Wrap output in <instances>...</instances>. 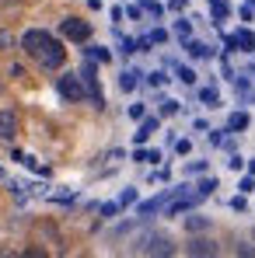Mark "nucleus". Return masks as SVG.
I'll return each instance as SVG.
<instances>
[{"label":"nucleus","instance_id":"nucleus-1","mask_svg":"<svg viewBox=\"0 0 255 258\" xmlns=\"http://www.w3.org/2000/svg\"><path fill=\"white\" fill-rule=\"evenodd\" d=\"M133 251H140V255L168 258V255H175V241H171L168 234H143V237H136Z\"/></svg>","mask_w":255,"mask_h":258},{"label":"nucleus","instance_id":"nucleus-2","mask_svg":"<svg viewBox=\"0 0 255 258\" xmlns=\"http://www.w3.org/2000/svg\"><path fill=\"white\" fill-rule=\"evenodd\" d=\"M35 63H39L42 70H60V67L67 63V49H63V42H56V39L49 35L45 45L35 52Z\"/></svg>","mask_w":255,"mask_h":258},{"label":"nucleus","instance_id":"nucleus-3","mask_svg":"<svg viewBox=\"0 0 255 258\" xmlns=\"http://www.w3.org/2000/svg\"><path fill=\"white\" fill-rule=\"evenodd\" d=\"M56 91H60L67 101H84V98H87L81 74H63V77H56Z\"/></svg>","mask_w":255,"mask_h":258},{"label":"nucleus","instance_id":"nucleus-4","mask_svg":"<svg viewBox=\"0 0 255 258\" xmlns=\"http://www.w3.org/2000/svg\"><path fill=\"white\" fill-rule=\"evenodd\" d=\"M60 35L70 39V42H87L91 39V25L81 21V18H63L60 21Z\"/></svg>","mask_w":255,"mask_h":258},{"label":"nucleus","instance_id":"nucleus-5","mask_svg":"<svg viewBox=\"0 0 255 258\" xmlns=\"http://www.w3.org/2000/svg\"><path fill=\"white\" fill-rule=\"evenodd\" d=\"M45 39H49V32H42V28H28V32L21 35V49H25V56L35 59V52L45 45Z\"/></svg>","mask_w":255,"mask_h":258},{"label":"nucleus","instance_id":"nucleus-6","mask_svg":"<svg viewBox=\"0 0 255 258\" xmlns=\"http://www.w3.org/2000/svg\"><path fill=\"white\" fill-rule=\"evenodd\" d=\"M21 129V119L14 108H0V140H14Z\"/></svg>","mask_w":255,"mask_h":258},{"label":"nucleus","instance_id":"nucleus-7","mask_svg":"<svg viewBox=\"0 0 255 258\" xmlns=\"http://www.w3.org/2000/svg\"><path fill=\"white\" fill-rule=\"evenodd\" d=\"M185 255H192V258H207V255H217V244H213L210 237H192V241L185 244Z\"/></svg>","mask_w":255,"mask_h":258},{"label":"nucleus","instance_id":"nucleus-8","mask_svg":"<svg viewBox=\"0 0 255 258\" xmlns=\"http://www.w3.org/2000/svg\"><path fill=\"white\" fill-rule=\"evenodd\" d=\"M158 126H161V119H158V115L140 119V129L133 133V143H147V140H150V133H158Z\"/></svg>","mask_w":255,"mask_h":258},{"label":"nucleus","instance_id":"nucleus-9","mask_svg":"<svg viewBox=\"0 0 255 258\" xmlns=\"http://www.w3.org/2000/svg\"><path fill=\"white\" fill-rule=\"evenodd\" d=\"M185 49H189V56H196V59H210V56H213L210 45H207V42H196V39H189Z\"/></svg>","mask_w":255,"mask_h":258},{"label":"nucleus","instance_id":"nucleus-10","mask_svg":"<svg viewBox=\"0 0 255 258\" xmlns=\"http://www.w3.org/2000/svg\"><path fill=\"white\" fill-rule=\"evenodd\" d=\"M199 199H203V196L196 192L192 199H178V203H171V206H168V216H178V213H185V210H192V206H196Z\"/></svg>","mask_w":255,"mask_h":258},{"label":"nucleus","instance_id":"nucleus-11","mask_svg":"<svg viewBox=\"0 0 255 258\" xmlns=\"http://www.w3.org/2000/svg\"><path fill=\"white\" fill-rule=\"evenodd\" d=\"M207 227H210V216L192 213L189 220H185V230H189V234H199V230H207Z\"/></svg>","mask_w":255,"mask_h":258},{"label":"nucleus","instance_id":"nucleus-12","mask_svg":"<svg viewBox=\"0 0 255 258\" xmlns=\"http://www.w3.org/2000/svg\"><path fill=\"white\" fill-rule=\"evenodd\" d=\"M234 42H238V49H241V52H252V49H255V35L248 32V28H241V32L234 35Z\"/></svg>","mask_w":255,"mask_h":258},{"label":"nucleus","instance_id":"nucleus-13","mask_svg":"<svg viewBox=\"0 0 255 258\" xmlns=\"http://www.w3.org/2000/svg\"><path fill=\"white\" fill-rule=\"evenodd\" d=\"M238 129H248V112H234L227 119V133H238Z\"/></svg>","mask_w":255,"mask_h":258},{"label":"nucleus","instance_id":"nucleus-14","mask_svg":"<svg viewBox=\"0 0 255 258\" xmlns=\"http://www.w3.org/2000/svg\"><path fill=\"white\" fill-rule=\"evenodd\" d=\"M84 52H87V59H94V63H109V59H112L105 45H87Z\"/></svg>","mask_w":255,"mask_h":258},{"label":"nucleus","instance_id":"nucleus-15","mask_svg":"<svg viewBox=\"0 0 255 258\" xmlns=\"http://www.w3.org/2000/svg\"><path fill=\"white\" fill-rule=\"evenodd\" d=\"M140 11H147L150 18H161V14H165V7H161V4H154V0H140Z\"/></svg>","mask_w":255,"mask_h":258},{"label":"nucleus","instance_id":"nucleus-16","mask_svg":"<svg viewBox=\"0 0 255 258\" xmlns=\"http://www.w3.org/2000/svg\"><path fill=\"white\" fill-rule=\"evenodd\" d=\"M136 77H140L136 70H126V74L119 77V87H123V91H133V87H136Z\"/></svg>","mask_w":255,"mask_h":258},{"label":"nucleus","instance_id":"nucleus-17","mask_svg":"<svg viewBox=\"0 0 255 258\" xmlns=\"http://www.w3.org/2000/svg\"><path fill=\"white\" fill-rule=\"evenodd\" d=\"M199 98H203V101H207L210 108H217V101H220V94H217V87H203V91H199Z\"/></svg>","mask_w":255,"mask_h":258},{"label":"nucleus","instance_id":"nucleus-18","mask_svg":"<svg viewBox=\"0 0 255 258\" xmlns=\"http://www.w3.org/2000/svg\"><path fill=\"white\" fill-rule=\"evenodd\" d=\"M213 188H217V178H203V181H199V196H203V199L213 196Z\"/></svg>","mask_w":255,"mask_h":258},{"label":"nucleus","instance_id":"nucleus-19","mask_svg":"<svg viewBox=\"0 0 255 258\" xmlns=\"http://www.w3.org/2000/svg\"><path fill=\"white\" fill-rule=\"evenodd\" d=\"M234 251H238L241 258H255V248H252V244H245V241H238V244H234Z\"/></svg>","mask_w":255,"mask_h":258},{"label":"nucleus","instance_id":"nucleus-20","mask_svg":"<svg viewBox=\"0 0 255 258\" xmlns=\"http://www.w3.org/2000/svg\"><path fill=\"white\" fill-rule=\"evenodd\" d=\"M178 81H182V84H196V74H192L189 67H178Z\"/></svg>","mask_w":255,"mask_h":258},{"label":"nucleus","instance_id":"nucleus-21","mask_svg":"<svg viewBox=\"0 0 255 258\" xmlns=\"http://www.w3.org/2000/svg\"><path fill=\"white\" fill-rule=\"evenodd\" d=\"M136 203V188H126L123 196H119V206H133Z\"/></svg>","mask_w":255,"mask_h":258},{"label":"nucleus","instance_id":"nucleus-22","mask_svg":"<svg viewBox=\"0 0 255 258\" xmlns=\"http://www.w3.org/2000/svg\"><path fill=\"white\" fill-rule=\"evenodd\" d=\"M175 32H178L182 39H189V32H192V25H189V21L182 18V21H175Z\"/></svg>","mask_w":255,"mask_h":258},{"label":"nucleus","instance_id":"nucleus-23","mask_svg":"<svg viewBox=\"0 0 255 258\" xmlns=\"http://www.w3.org/2000/svg\"><path fill=\"white\" fill-rule=\"evenodd\" d=\"M165 81H168V77H165L161 70H154V74L147 77V84H150V87H161V84H165Z\"/></svg>","mask_w":255,"mask_h":258},{"label":"nucleus","instance_id":"nucleus-24","mask_svg":"<svg viewBox=\"0 0 255 258\" xmlns=\"http://www.w3.org/2000/svg\"><path fill=\"white\" fill-rule=\"evenodd\" d=\"M119 210H123L119 203H105V206H101V216L109 220V216H116V213H119Z\"/></svg>","mask_w":255,"mask_h":258},{"label":"nucleus","instance_id":"nucleus-25","mask_svg":"<svg viewBox=\"0 0 255 258\" xmlns=\"http://www.w3.org/2000/svg\"><path fill=\"white\" fill-rule=\"evenodd\" d=\"M227 168H231V171H241V168H245V161H241V154H231V161H227Z\"/></svg>","mask_w":255,"mask_h":258},{"label":"nucleus","instance_id":"nucleus-26","mask_svg":"<svg viewBox=\"0 0 255 258\" xmlns=\"http://www.w3.org/2000/svg\"><path fill=\"white\" fill-rule=\"evenodd\" d=\"M238 188H241V196L255 192V178H241V185H238Z\"/></svg>","mask_w":255,"mask_h":258},{"label":"nucleus","instance_id":"nucleus-27","mask_svg":"<svg viewBox=\"0 0 255 258\" xmlns=\"http://www.w3.org/2000/svg\"><path fill=\"white\" fill-rule=\"evenodd\" d=\"M150 42H168V32H165V28H154V32H150Z\"/></svg>","mask_w":255,"mask_h":258},{"label":"nucleus","instance_id":"nucleus-28","mask_svg":"<svg viewBox=\"0 0 255 258\" xmlns=\"http://www.w3.org/2000/svg\"><path fill=\"white\" fill-rule=\"evenodd\" d=\"M185 171H189V174H199V171H207V161H192V164H189Z\"/></svg>","mask_w":255,"mask_h":258},{"label":"nucleus","instance_id":"nucleus-29","mask_svg":"<svg viewBox=\"0 0 255 258\" xmlns=\"http://www.w3.org/2000/svg\"><path fill=\"white\" fill-rule=\"evenodd\" d=\"M175 112H178V101H165L161 105V115H175Z\"/></svg>","mask_w":255,"mask_h":258},{"label":"nucleus","instance_id":"nucleus-30","mask_svg":"<svg viewBox=\"0 0 255 258\" xmlns=\"http://www.w3.org/2000/svg\"><path fill=\"white\" fill-rule=\"evenodd\" d=\"M14 45V35L11 32H0V49H11Z\"/></svg>","mask_w":255,"mask_h":258},{"label":"nucleus","instance_id":"nucleus-31","mask_svg":"<svg viewBox=\"0 0 255 258\" xmlns=\"http://www.w3.org/2000/svg\"><path fill=\"white\" fill-rule=\"evenodd\" d=\"M189 150H192L189 140H178V143H175V154H189Z\"/></svg>","mask_w":255,"mask_h":258},{"label":"nucleus","instance_id":"nucleus-32","mask_svg":"<svg viewBox=\"0 0 255 258\" xmlns=\"http://www.w3.org/2000/svg\"><path fill=\"white\" fill-rule=\"evenodd\" d=\"M245 206H248V203H245V196H234V199H231V210H238V213H241Z\"/></svg>","mask_w":255,"mask_h":258},{"label":"nucleus","instance_id":"nucleus-33","mask_svg":"<svg viewBox=\"0 0 255 258\" xmlns=\"http://www.w3.org/2000/svg\"><path fill=\"white\" fill-rule=\"evenodd\" d=\"M224 133H227V129H220V133H210V143H213V147H224Z\"/></svg>","mask_w":255,"mask_h":258},{"label":"nucleus","instance_id":"nucleus-34","mask_svg":"<svg viewBox=\"0 0 255 258\" xmlns=\"http://www.w3.org/2000/svg\"><path fill=\"white\" fill-rule=\"evenodd\" d=\"M129 119H143V105H129Z\"/></svg>","mask_w":255,"mask_h":258},{"label":"nucleus","instance_id":"nucleus-35","mask_svg":"<svg viewBox=\"0 0 255 258\" xmlns=\"http://www.w3.org/2000/svg\"><path fill=\"white\" fill-rule=\"evenodd\" d=\"M168 7H171V11H175V14H182V11H185V0H171Z\"/></svg>","mask_w":255,"mask_h":258},{"label":"nucleus","instance_id":"nucleus-36","mask_svg":"<svg viewBox=\"0 0 255 258\" xmlns=\"http://www.w3.org/2000/svg\"><path fill=\"white\" fill-rule=\"evenodd\" d=\"M248 171H252V174H255V161H248Z\"/></svg>","mask_w":255,"mask_h":258},{"label":"nucleus","instance_id":"nucleus-37","mask_svg":"<svg viewBox=\"0 0 255 258\" xmlns=\"http://www.w3.org/2000/svg\"><path fill=\"white\" fill-rule=\"evenodd\" d=\"M0 181H7V174H4V168H0Z\"/></svg>","mask_w":255,"mask_h":258},{"label":"nucleus","instance_id":"nucleus-38","mask_svg":"<svg viewBox=\"0 0 255 258\" xmlns=\"http://www.w3.org/2000/svg\"><path fill=\"white\" fill-rule=\"evenodd\" d=\"M252 237H255V230H252Z\"/></svg>","mask_w":255,"mask_h":258}]
</instances>
